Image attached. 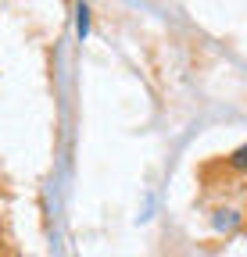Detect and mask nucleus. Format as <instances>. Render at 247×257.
<instances>
[{
  "mask_svg": "<svg viewBox=\"0 0 247 257\" xmlns=\"http://www.w3.org/2000/svg\"><path fill=\"white\" fill-rule=\"evenodd\" d=\"M86 36H90V8L79 4V40H86Z\"/></svg>",
  "mask_w": 247,
  "mask_h": 257,
  "instance_id": "7ed1b4c3",
  "label": "nucleus"
},
{
  "mask_svg": "<svg viewBox=\"0 0 247 257\" xmlns=\"http://www.w3.org/2000/svg\"><path fill=\"white\" fill-rule=\"evenodd\" d=\"M222 168H226V175H247V143L222 157Z\"/></svg>",
  "mask_w": 247,
  "mask_h": 257,
  "instance_id": "f03ea898",
  "label": "nucleus"
},
{
  "mask_svg": "<svg viewBox=\"0 0 247 257\" xmlns=\"http://www.w3.org/2000/svg\"><path fill=\"white\" fill-rule=\"evenodd\" d=\"M211 225L219 232H240L243 225H247V214L236 211V207H215L211 211Z\"/></svg>",
  "mask_w": 247,
  "mask_h": 257,
  "instance_id": "f257e3e1",
  "label": "nucleus"
},
{
  "mask_svg": "<svg viewBox=\"0 0 247 257\" xmlns=\"http://www.w3.org/2000/svg\"><path fill=\"white\" fill-rule=\"evenodd\" d=\"M243 197H247V189H243Z\"/></svg>",
  "mask_w": 247,
  "mask_h": 257,
  "instance_id": "20e7f679",
  "label": "nucleus"
}]
</instances>
